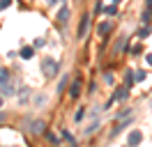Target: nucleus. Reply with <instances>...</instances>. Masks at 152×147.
Masks as SVG:
<instances>
[{
	"label": "nucleus",
	"instance_id": "nucleus-1",
	"mask_svg": "<svg viewBox=\"0 0 152 147\" xmlns=\"http://www.w3.org/2000/svg\"><path fill=\"white\" fill-rule=\"evenodd\" d=\"M42 67H44V74H46L48 78H53V76L58 74V62L53 60V57H46V60L42 62Z\"/></svg>",
	"mask_w": 152,
	"mask_h": 147
},
{
	"label": "nucleus",
	"instance_id": "nucleus-2",
	"mask_svg": "<svg viewBox=\"0 0 152 147\" xmlns=\"http://www.w3.org/2000/svg\"><path fill=\"white\" fill-rule=\"evenodd\" d=\"M44 131H46V124H44L42 119H35V122H30V133L39 136V133H44Z\"/></svg>",
	"mask_w": 152,
	"mask_h": 147
},
{
	"label": "nucleus",
	"instance_id": "nucleus-3",
	"mask_svg": "<svg viewBox=\"0 0 152 147\" xmlns=\"http://www.w3.org/2000/svg\"><path fill=\"white\" fill-rule=\"evenodd\" d=\"M141 140H143V133H141V131H132V133H129V138H127V143H129L132 147L141 145Z\"/></svg>",
	"mask_w": 152,
	"mask_h": 147
},
{
	"label": "nucleus",
	"instance_id": "nucleus-4",
	"mask_svg": "<svg viewBox=\"0 0 152 147\" xmlns=\"http://www.w3.org/2000/svg\"><path fill=\"white\" fill-rule=\"evenodd\" d=\"M88 23H90V16H83L81 18V25H78V37H86V30H88Z\"/></svg>",
	"mask_w": 152,
	"mask_h": 147
},
{
	"label": "nucleus",
	"instance_id": "nucleus-5",
	"mask_svg": "<svg viewBox=\"0 0 152 147\" xmlns=\"http://www.w3.org/2000/svg\"><path fill=\"white\" fill-rule=\"evenodd\" d=\"M69 94H72V97H78V94H81V81H78V78H76L74 83H72V87H69Z\"/></svg>",
	"mask_w": 152,
	"mask_h": 147
},
{
	"label": "nucleus",
	"instance_id": "nucleus-6",
	"mask_svg": "<svg viewBox=\"0 0 152 147\" xmlns=\"http://www.w3.org/2000/svg\"><path fill=\"white\" fill-rule=\"evenodd\" d=\"M58 21H60V23H67V21H69V9L67 7H62L58 12Z\"/></svg>",
	"mask_w": 152,
	"mask_h": 147
},
{
	"label": "nucleus",
	"instance_id": "nucleus-7",
	"mask_svg": "<svg viewBox=\"0 0 152 147\" xmlns=\"http://www.w3.org/2000/svg\"><path fill=\"white\" fill-rule=\"evenodd\" d=\"M122 99H127V87H120V90L113 94V101H122Z\"/></svg>",
	"mask_w": 152,
	"mask_h": 147
},
{
	"label": "nucleus",
	"instance_id": "nucleus-8",
	"mask_svg": "<svg viewBox=\"0 0 152 147\" xmlns=\"http://www.w3.org/2000/svg\"><path fill=\"white\" fill-rule=\"evenodd\" d=\"M32 55H35V51H32V48H30V46H26V48H23V51H21V57H23V60H30V57H32Z\"/></svg>",
	"mask_w": 152,
	"mask_h": 147
},
{
	"label": "nucleus",
	"instance_id": "nucleus-9",
	"mask_svg": "<svg viewBox=\"0 0 152 147\" xmlns=\"http://www.w3.org/2000/svg\"><path fill=\"white\" fill-rule=\"evenodd\" d=\"M5 83H10V71L7 69H0V85H5Z\"/></svg>",
	"mask_w": 152,
	"mask_h": 147
},
{
	"label": "nucleus",
	"instance_id": "nucleus-10",
	"mask_svg": "<svg viewBox=\"0 0 152 147\" xmlns=\"http://www.w3.org/2000/svg\"><path fill=\"white\" fill-rule=\"evenodd\" d=\"M111 32V23H102L99 25V35H108Z\"/></svg>",
	"mask_w": 152,
	"mask_h": 147
},
{
	"label": "nucleus",
	"instance_id": "nucleus-11",
	"mask_svg": "<svg viewBox=\"0 0 152 147\" xmlns=\"http://www.w3.org/2000/svg\"><path fill=\"white\" fill-rule=\"evenodd\" d=\"M134 81H145V71H134Z\"/></svg>",
	"mask_w": 152,
	"mask_h": 147
},
{
	"label": "nucleus",
	"instance_id": "nucleus-12",
	"mask_svg": "<svg viewBox=\"0 0 152 147\" xmlns=\"http://www.w3.org/2000/svg\"><path fill=\"white\" fill-rule=\"evenodd\" d=\"M106 14H108V16H115V14H118V7H115V5L106 7Z\"/></svg>",
	"mask_w": 152,
	"mask_h": 147
},
{
	"label": "nucleus",
	"instance_id": "nucleus-13",
	"mask_svg": "<svg viewBox=\"0 0 152 147\" xmlns=\"http://www.w3.org/2000/svg\"><path fill=\"white\" fill-rule=\"evenodd\" d=\"M122 46H124V37H120L118 44H115V51H122Z\"/></svg>",
	"mask_w": 152,
	"mask_h": 147
},
{
	"label": "nucleus",
	"instance_id": "nucleus-14",
	"mask_svg": "<svg viewBox=\"0 0 152 147\" xmlns=\"http://www.w3.org/2000/svg\"><path fill=\"white\" fill-rule=\"evenodd\" d=\"M148 35H150V30H148V28H143L141 32H138V37H141V39H145V37H148Z\"/></svg>",
	"mask_w": 152,
	"mask_h": 147
},
{
	"label": "nucleus",
	"instance_id": "nucleus-15",
	"mask_svg": "<svg viewBox=\"0 0 152 147\" xmlns=\"http://www.w3.org/2000/svg\"><path fill=\"white\" fill-rule=\"evenodd\" d=\"M12 5V0H0V9H5V7H10Z\"/></svg>",
	"mask_w": 152,
	"mask_h": 147
},
{
	"label": "nucleus",
	"instance_id": "nucleus-16",
	"mask_svg": "<svg viewBox=\"0 0 152 147\" xmlns=\"http://www.w3.org/2000/svg\"><path fill=\"white\" fill-rule=\"evenodd\" d=\"M83 115H86V113H83V108H81V110H78V113L74 115V117H76V122H81V119H83Z\"/></svg>",
	"mask_w": 152,
	"mask_h": 147
},
{
	"label": "nucleus",
	"instance_id": "nucleus-17",
	"mask_svg": "<svg viewBox=\"0 0 152 147\" xmlns=\"http://www.w3.org/2000/svg\"><path fill=\"white\" fill-rule=\"evenodd\" d=\"M145 60H148V64L152 67V53H150V55H145Z\"/></svg>",
	"mask_w": 152,
	"mask_h": 147
},
{
	"label": "nucleus",
	"instance_id": "nucleus-18",
	"mask_svg": "<svg viewBox=\"0 0 152 147\" xmlns=\"http://www.w3.org/2000/svg\"><path fill=\"white\" fill-rule=\"evenodd\" d=\"M2 122H5V113H0V124H2Z\"/></svg>",
	"mask_w": 152,
	"mask_h": 147
},
{
	"label": "nucleus",
	"instance_id": "nucleus-19",
	"mask_svg": "<svg viewBox=\"0 0 152 147\" xmlns=\"http://www.w3.org/2000/svg\"><path fill=\"white\" fill-rule=\"evenodd\" d=\"M148 9H152V0H148Z\"/></svg>",
	"mask_w": 152,
	"mask_h": 147
},
{
	"label": "nucleus",
	"instance_id": "nucleus-20",
	"mask_svg": "<svg viewBox=\"0 0 152 147\" xmlns=\"http://www.w3.org/2000/svg\"><path fill=\"white\" fill-rule=\"evenodd\" d=\"M118 2H120V0H113V5H118Z\"/></svg>",
	"mask_w": 152,
	"mask_h": 147
},
{
	"label": "nucleus",
	"instance_id": "nucleus-21",
	"mask_svg": "<svg viewBox=\"0 0 152 147\" xmlns=\"http://www.w3.org/2000/svg\"><path fill=\"white\" fill-rule=\"evenodd\" d=\"M0 106H2V97H0Z\"/></svg>",
	"mask_w": 152,
	"mask_h": 147
}]
</instances>
